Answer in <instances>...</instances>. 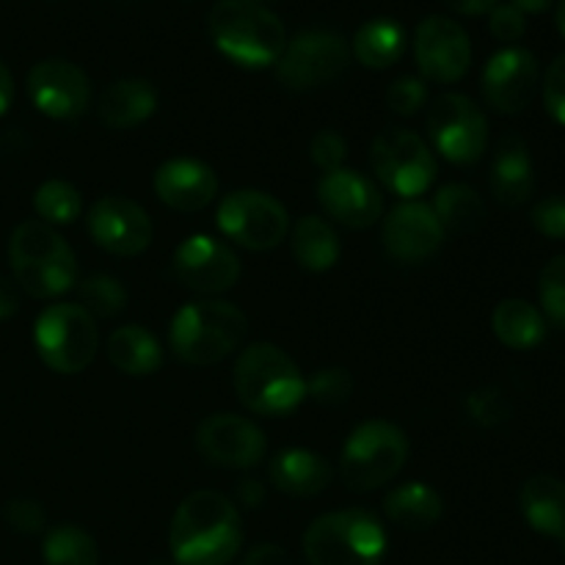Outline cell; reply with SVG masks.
<instances>
[{"label":"cell","instance_id":"43","mask_svg":"<svg viewBox=\"0 0 565 565\" xmlns=\"http://www.w3.org/2000/svg\"><path fill=\"white\" fill-rule=\"evenodd\" d=\"M489 28L500 42H516V39L524 36V28H527V20H524L522 11L511 3H497L491 9Z\"/></svg>","mask_w":565,"mask_h":565},{"label":"cell","instance_id":"40","mask_svg":"<svg viewBox=\"0 0 565 565\" xmlns=\"http://www.w3.org/2000/svg\"><path fill=\"white\" fill-rule=\"evenodd\" d=\"M3 516L6 524L22 535L42 533L44 524H47V513H44V508L36 500H11L3 508Z\"/></svg>","mask_w":565,"mask_h":565},{"label":"cell","instance_id":"1","mask_svg":"<svg viewBox=\"0 0 565 565\" xmlns=\"http://www.w3.org/2000/svg\"><path fill=\"white\" fill-rule=\"evenodd\" d=\"M241 541V513L218 491H193L171 519L169 546L177 565H230Z\"/></svg>","mask_w":565,"mask_h":565},{"label":"cell","instance_id":"16","mask_svg":"<svg viewBox=\"0 0 565 565\" xmlns=\"http://www.w3.org/2000/svg\"><path fill=\"white\" fill-rule=\"evenodd\" d=\"M171 268L180 285L204 296L232 290L241 279V259L226 243L210 235H191L174 252Z\"/></svg>","mask_w":565,"mask_h":565},{"label":"cell","instance_id":"24","mask_svg":"<svg viewBox=\"0 0 565 565\" xmlns=\"http://www.w3.org/2000/svg\"><path fill=\"white\" fill-rule=\"evenodd\" d=\"M522 513L535 533L561 541L565 552V483L552 475H533L522 486Z\"/></svg>","mask_w":565,"mask_h":565},{"label":"cell","instance_id":"50","mask_svg":"<svg viewBox=\"0 0 565 565\" xmlns=\"http://www.w3.org/2000/svg\"><path fill=\"white\" fill-rule=\"evenodd\" d=\"M557 28H561L565 36V0H561V6H557Z\"/></svg>","mask_w":565,"mask_h":565},{"label":"cell","instance_id":"2","mask_svg":"<svg viewBox=\"0 0 565 565\" xmlns=\"http://www.w3.org/2000/svg\"><path fill=\"white\" fill-rule=\"evenodd\" d=\"M210 36L226 58L248 70L276 64L287 47L281 20L257 0H218L210 11Z\"/></svg>","mask_w":565,"mask_h":565},{"label":"cell","instance_id":"17","mask_svg":"<svg viewBox=\"0 0 565 565\" xmlns=\"http://www.w3.org/2000/svg\"><path fill=\"white\" fill-rule=\"evenodd\" d=\"M28 94L50 119H77L92 103V81L72 61L47 58L28 72Z\"/></svg>","mask_w":565,"mask_h":565},{"label":"cell","instance_id":"49","mask_svg":"<svg viewBox=\"0 0 565 565\" xmlns=\"http://www.w3.org/2000/svg\"><path fill=\"white\" fill-rule=\"evenodd\" d=\"M511 6H516L522 14H541L552 6V0H511Z\"/></svg>","mask_w":565,"mask_h":565},{"label":"cell","instance_id":"28","mask_svg":"<svg viewBox=\"0 0 565 565\" xmlns=\"http://www.w3.org/2000/svg\"><path fill=\"white\" fill-rule=\"evenodd\" d=\"M384 511L397 527L423 533L441 519V497L428 483H403L386 494Z\"/></svg>","mask_w":565,"mask_h":565},{"label":"cell","instance_id":"30","mask_svg":"<svg viewBox=\"0 0 565 565\" xmlns=\"http://www.w3.org/2000/svg\"><path fill=\"white\" fill-rule=\"evenodd\" d=\"M406 53V31L395 20H370L353 36V55L367 70H390Z\"/></svg>","mask_w":565,"mask_h":565},{"label":"cell","instance_id":"36","mask_svg":"<svg viewBox=\"0 0 565 565\" xmlns=\"http://www.w3.org/2000/svg\"><path fill=\"white\" fill-rule=\"evenodd\" d=\"M467 412L483 428H497V425L511 419L513 406L505 392L497 390V386H483V390H475L467 397Z\"/></svg>","mask_w":565,"mask_h":565},{"label":"cell","instance_id":"37","mask_svg":"<svg viewBox=\"0 0 565 565\" xmlns=\"http://www.w3.org/2000/svg\"><path fill=\"white\" fill-rule=\"evenodd\" d=\"M351 392L353 379L351 373L342 367L318 370V373L307 381V397L318 401L320 406H342L345 401H351Z\"/></svg>","mask_w":565,"mask_h":565},{"label":"cell","instance_id":"34","mask_svg":"<svg viewBox=\"0 0 565 565\" xmlns=\"http://www.w3.org/2000/svg\"><path fill=\"white\" fill-rule=\"evenodd\" d=\"M77 296L83 301L81 307L88 315H99V318H114V315L121 312V307L127 301V292L121 287V281L105 274L83 279L81 287H77Z\"/></svg>","mask_w":565,"mask_h":565},{"label":"cell","instance_id":"15","mask_svg":"<svg viewBox=\"0 0 565 565\" xmlns=\"http://www.w3.org/2000/svg\"><path fill=\"white\" fill-rule=\"evenodd\" d=\"M88 235L108 254L138 257L152 243V221L138 202L110 193L88 210Z\"/></svg>","mask_w":565,"mask_h":565},{"label":"cell","instance_id":"10","mask_svg":"<svg viewBox=\"0 0 565 565\" xmlns=\"http://www.w3.org/2000/svg\"><path fill=\"white\" fill-rule=\"evenodd\" d=\"M218 230L248 252H270L285 241L290 218L279 199L265 191H235L218 204Z\"/></svg>","mask_w":565,"mask_h":565},{"label":"cell","instance_id":"41","mask_svg":"<svg viewBox=\"0 0 565 565\" xmlns=\"http://www.w3.org/2000/svg\"><path fill=\"white\" fill-rule=\"evenodd\" d=\"M533 226L552 241H565V196H546L530 213Z\"/></svg>","mask_w":565,"mask_h":565},{"label":"cell","instance_id":"29","mask_svg":"<svg viewBox=\"0 0 565 565\" xmlns=\"http://www.w3.org/2000/svg\"><path fill=\"white\" fill-rule=\"evenodd\" d=\"M491 329L502 345L513 351H530L546 337V320L539 309L524 298H508L497 303L491 315Z\"/></svg>","mask_w":565,"mask_h":565},{"label":"cell","instance_id":"25","mask_svg":"<svg viewBox=\"0 0 565 565\" xmlns=\"http://www.w3.org/2000/svg\"><path fill=\"white\" fill-rule=\"evenodd\" d=\"M158 108V94L149 81L141 77H125V81L110 83L99 97V119L110 130H130V127L143 125Z\"/></svg>","mask_w":565,"mask_h":565},{"label":"cell","instance_id":"18","mask_svg":"<svg viewBox=\"0 0 565 565\" xmlns=\"http://www.w3.org/2000/svg\"><path fill=\"white\" fill-rule=\"evenodd\" d=\"M539 58L524 47H505L491 55L483 70V97L500 114H522L539 92Z\"/></svg>","mask_w":565,"mask_h":565},{"label":"cell","instance_id":"35","mask_svg":"<svg viewBox=\"0 0 565 565\" xmlns=\"http://www.w3.org/2000/svg\"><path fill=\"white\" fill-rule=\"evenodd\" d=\"M539 296L541 307L550 315L552 323L565 329V254L544 265L539 279Z\"/></svg>","mask_w":565,"mask_h":565},{"label":"cell","instance_id":"32","mask_svg":"<svg viewBox=\"0 0 565 565\" xmlns=\"http://www.w3.org/2000/svg\"><path fill=\"white\" fill-rule=\"evenodd\" d=\"M44 565H99L97 541L75 524L50 530L42 546Z\"/></svg>","mask_w":565,"mask_h":565},{"label":"cell","instance_id":"11","mask_svg":"<svg viewBox=\"0 0 565 565\" xmlns=\"http://www.w3.org/2000/svg\"><path fill=\"white\" fill-rule=\"evenodd\" d=\"M428 136L450 163L469 166L483 158L489 121L467 94H441L428 108Z\"/></svg>","mask_w":565,"mask_h":565},{"label":"cell","instance_id":"26","mask_svg":"<svg viewBox=\"0 0 565 565\" xmlns=\"http://www.w3.org/2000/svg\"><path fill=\"white\" fill-rule=\"evenodd\" d=\"M108 359L119 373L141 379L163 367V348L143 326L130 323L108 337Z\"/></svg>","mask_w":565,"mask_h":565},{"label":"cell","instance_id":"20","mask_svg":"<svg viewBox=\"0 0 565 565\" xmlns=\"http://www.w3.org/2000/svg\"><path fill=\"white\" fill-rule=\"evenodd\" d=\"M381 237L392 257L417 265L439 252L445 243V226L439 224L430 204L403 202L384 218Z\"/></svg>","mask_w":565,"mask_h":565},{"label":"cell","instance_id":"33","mask_svg":"<svg viewBox=\"0 0 565 565\" xmlns=\"http://www.w3.org/2000/svg\"><path fill=\"white\" fill-rule=\"evenodd\" d=\"M33 207H36L39 221L50 226H64L81 218L83 196L75 185L64 180H47L33 193Z\"/></svg>","mask_w":565,"mask_h":565},{"label":"cell","instance_id":"45","mask_svg":"<svg viewBox=\"0 0 565 565\" xmlns=\"http://www.w3.org/2000/svg\"><path fill=\"white\" fill-rule=\"evenodd\" d=\"M20 309V296H17V287L14 281L0 276V320L11 318V315Z\"/></svg>","mask_w":565,"mask_h":565},{"label":"cell","instance_id":"8","mask_svg":"<svg viewBox=\"0 0 565 565\" xmlns=\"http://www.w3.org/2000/svg\"><path fill=\"white\" fill-rule=\"evenodd\" d=\"M33 342L50 370L61 375H75L97 356V320L81 303H53L36 318Z\"/></svg>","mask_w":565,"mask_h":565},{"label":"cell","instance_id":"12","mask_svg":"<svg viewBox=\"0 0 565 565\" xmlns=\"http://www.w3.org/2000/svg\"><path fill=\"white\" fill-rule=\"evenodd\" d=\"M348 42L334 31H303L287 42L285 53L276 61L279 81L290 92H312V88L334 83L348 70Z\"/></svg>","mask_w":565,"mask_h":565},{"label":"cell","instance_id":"14","mask_svg":"<svg viewBox=\"0 0 565 565\" xmlns=\"http://www.w3.org/2000/svg\"><path fill=\"white\" fill-rule=\"evenodd\" d=\"M414 58L425 81L456 83L472 64V42L467 31L450 17H428L414 36Z\"/></svg>","mask_w":565,"mask_h":565},{"label":"cell","instance_id":"13","mask_svg":"<svg viewBox=\"0 0 565 565\" xmlns=\"http://www.w3.org/2000/svg\"><path fill=\"white\" fill-rule=\"evenodd\" d=\"M196 450L207 463L224 469H252L265 458L268 441L257 423L237 414H210L196 428Z\"/></svg>","mask_w":565,"mask_h":565},{"label":"cell","instance_id":"7","mask_svg":"<svg viewBox=\"0 0 565 565\" xmlns=\"http://www.w3.org/2000/svg\"><path fill=\"white\" fill-rule=\"evenodd\" d=\"M408 436L386 419L362 423L351 436L340 456V475L345 486L356 494L381 489L401 475L408 461Z\"/></svg>","mask_w":565,"mask_h":565},{"label":"cell","instance_id":"39","mask_svg":"<svg viewBox=\"0 0 565 565\" xmlns=\"http://www.w3.org/2000/svg\"><path fill=\"white\" fill-rule=\"evenodd\" d=\"M309 154H312V163L326 174V171L342 169L348 154V143L337 130H320L318 136L312 138V143H309Z\"/></svg>","mask_w":565,"mask_h":565},{"label":"cell","instance_id":"47","mask_svg":"<svg viewBox=\"0 0 565 565\" xmlns=\"http://www.w3.org/2000/svg\"><path fill=\"white\" fill-rule=\"evenodd\" d=\"M11 103H14V77H11L9 66L0 61V116L9 114Z\"/></svg>","mask_w":565,"mask_h":565},{"label":"cell","instance_id":"38","mask_svg":"<svg viewBox=\"0 0 565 565\" xmlns=\"http://www.w3.org/2000/svg\"><path fill=\"white\" fill-rule=\"evenodd\" d=\"M428 103V86L419 77H397L386 92V105L401 116H414Z\"/></svg>","mask_w":565,"mask_h":565},{"label":"cell","instance_id":"48","mask_svg":"<svg viewBox=\"0 0 565 565\" xmlns=\"http://www.w3.org/2000/svg\"><path fill=\"white\" fill-rule=\"evenodd\" d=\"M237 497H241L243 502H246V505H259V502H263V489H259L257 483H254V480H246V483L241 486V491H237Z\"/></svg>","mask_w":565,"mask_h":565},{"label":"cell","instance_id":"42","mask_svg":"<svg viewBox=\"0 0 565 565\" xmlns=\"http://www.w3.org/2000/svg\"><path fill=\"white\" fill-rule=\"evenodd\" d=\"M544 103L546 110L565 125V53L557 55L544 75Z\"/></svg>","mask_w":565,"mask_h":565},{"label":"cell","instance_id":"46","mask_svg":"<svg viewBox=\"0 0 565 565\" xmlns=\"http://www.w3.org/2000/svg\"><path fill=\"white\" fill-rule=\"evenodd\" d=\"M441 3L447 6V9L458 11V14H486V11H491L497 6V0H441Z\"/></svg>","mask_w":565,"mask_h":565},{"label":"cell","instance_id":"27","mask_svg":"<svg viewBox=\"0 0 565 565\" xmlns=\"http://www.w3.org/2000/svg\"><path fill=\"white\" fill-rule=\"evenodd\" d=\"M292 257L301 268L315 270H329L334 268L337 259H340V237H337L334 226L329 221H323L320 215H303L296 221L290 235Z\"/></svg>","mask_w":565,"mask_h":565},{"label":"cell","instance_id":"23","mask_svg":"<svg viewBox=\"0 0 565 565\" xmlns=\"http://www.w3.org/2000/svg\"><path fill=\"white\" fill-rule=\"evenodd\" d=\"M331 478H334L331 463L318 452L303 450V447L281 450L270 461V480H274L276 489L287 497H298V500L323 494Z\"/></svg>","mask_w":565,"mask_h":565},{"label":"cell","instance_id":"51","mask_svg":"<svg viewBox=\"0 0 565 565\" xmlns=\"http://www.w3.org/2000/svg\"><path fill=\"white\" fill-rule=\"evenodd\" d=\"M154 565H163V563H154Z\"/></svg>","mask_w":565,"mask_h":565},{"label":"cell","instance_id":"5","mask_svg":"<svg viewBox=\"0 0 565 565\" xmlns=\"http://www.w3.org/2000/svg\"><path fill=\"white\" fill-rule=\"evenodd\" d=\"M248 334V320L230 301H193L174 315L171 351L191 367H210L237 351Z\"/></svg>","mask_w":565,"mask_h":565},{"label":"cell","instance_id":"4","mask_svg":"<svg viewBox=\"0 0 565 565\" xmlns=\"http://www.w3.org/2000/svg\"><path fill=\"white\" fill-rule=\"evenodd\" d=\"M9 259L17 285L33 298H55L77 285L75 252L44 221H22L11 232Z\"/></svg>","mask_w":565,"mask_h":565},{"label":"cell","instance_id":"3","mask_svg":"<svg viewBox=\"0 0 565 565\" xmlns=\"http://www.w3.org/2000/svg\"><path fill=\"white\" fill-rule=\"evenodd\" d=\"M235 390L248 412L259 417H285L307 397V379L281 348L257 342L237 356Z\"/></svg>","mask_w":565,"mask_h":565},{"label":"cell","instance_id":"31","mask_svg":"<svg viewBox=\"0 0 565 565\" xmlns=\"http://www.w3.org/2000/svg\"><path fill=\"white\" fill-rule=\"evenodd\" d=\"M434 213L445 232L452 235H469V232L480 230L486 221V204L475 188L452 182V185L439 188L434 199Z\"/></svg>","mask_w":565,"mask_h":565},{"label":"cell","instance_id":"44","mask_svg":"<svg viewBox=\"0 0 565 565\" xmlns=\"http://www.w3.org/2000/svg\"><path fill=\"white\" fill-rule=\"evenodd\" d=\"M237 565H292L290 557H287V552L281 550V546L276 544H263L257 546V550L248 552L246 557H243Z\"/></svg>","mask_w":565,"mask_h":565},{"label":"cell","instance_id":"9","mask_svg":"<svg viewBox=\"0 0 565 565\" xmlns=\"http://www.w3.org/2000/svg\"><path fill=\"white\" fill-rule=\"evenodd\" d=\"M370 163L386 191L414 202L436 180V160L428 143L408 127H386L370 147Z\"/></svg>","mask_w":565,"mask_h":565},{"label":"cell","instance_id":"6","mask_svg":"<svg viewBox=\"0 0 565 565\" xmlns=\"http://www.w3.org/2000/svg\"><path fill=\"white\" fill-rule=\"evenodd\" d=\"M384 524L367 511H334L315 519L303 533L309 565H381L386 557Z\"/></svg>","mask_w":565,"mask_h":565},{"label":"cell","instance_id":"22","mask_svg":"<svg viewBox=\"0 0 565 565\" xmlns=\"http://www.w3.org/2000/svg\"><path fill=\"white\" fill-rule=\"evenodd\" d=\"M491 193L505 207H522L535 191V169L527 143L519 136H502L489 174Z\"/></svg>","mask_w":565,"mask_h":565},{"label":"cell","instance_id":"21","mask_svg":"<svg viewBox=\"0 0 565 565\" xmlns=\"http://www.w3.org/2000/svg\"><path fill=\"white\" fill-rule=\"evenodd\" d=\"M154 193L166 207L180 210V213H196L215 199L218 177L202 160L171 158L154 171Z\"/></svg>","mask_w":565,"mask_h":565},{"label":"cell","instance_id":"19","mask_svg":"<svg viewBox=\"0 0 565 565\" xmlns=\"http://www.w3.org/2000/svg\"><path fill=\"white\" fill-rule=\"evenodd\" d=\"M318 199L326 213L348 230H367L384 213V196L379 188L345 166L320 177Z\"/></svg>","mask_w":565,"mask_h":565}]
</instances>
